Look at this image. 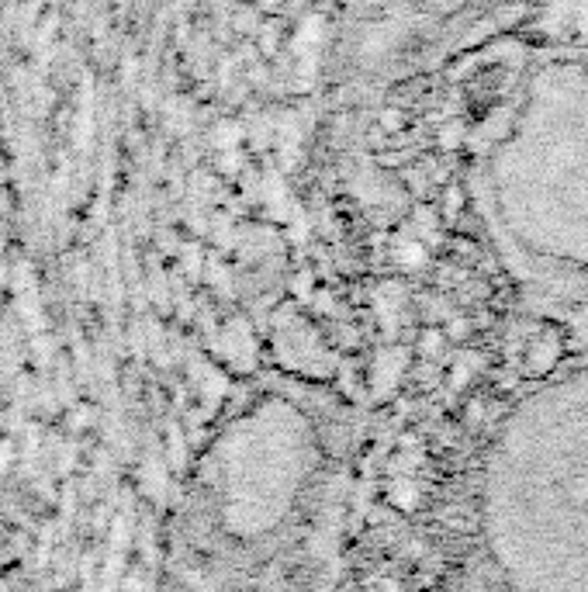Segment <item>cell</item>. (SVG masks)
<instances>
[{
    "label": "cell",
    "mask_w": 588,
    "mask_h": 592,
    "mask_svg": "<svg viewBox=\"0 0 588 592\" xmlns=\"http://www.w3.org/2000/svg\"><path fill=\"white\" fill-rule=\"evenodd\" d=\"M474 482L450 592H588V357L505 409Z\"/></svg>",
    "instance_id": "7a4b0ae2"
},
{
    "label": "cell",
    "mask_w": 588,
    "mask_h": 592,
    "mask_svg": "<svg viewBox=\"0 0 588 592\" xmlns=\"http://www.w3.org/2000/svg\"><path fill=\"white\" fill-rule=\"evenodd\" d=\"M350 513V416L326 392L267 381L194 464L173 592H339Z\"/></svg>",
    "instance_id": "6da1fadb"
}]
</instances>
